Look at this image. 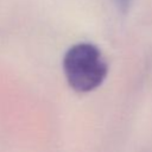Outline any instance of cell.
Instances as JSON below:
<instances>
[{
    "label": "cell",
    "mask_w": 152,
    "mask_h": 152,
    "mask_svg": "<svg viewBox=\"0 0 152 152\" xmlns=\"http://www.w3.org/2000/svg\"><path fill=\"white\" fill-rule=\"evenodd\" d=\"M63 70L74 90L88 93L102 84L108 72V64L96 45L77 43L65 52Z\"/></svg>",
    "instance_id": "1"
},
{
    "label": "cell",
    "mask_w": 152,
    "mask_h": 152,
    "mask_svg": "<svg viewBox=\"0 0 152 152\" xmlns=\"http://www.w3.org/2000/svg\"><path fill=\"white\" fill-rule=\"evenodd\" d=\"M134 0H114V4L116 6V8L121 12V13H126L129 11L132 4Z\"/></svg>",
    "instance_id": "2"
}]
</instances>
